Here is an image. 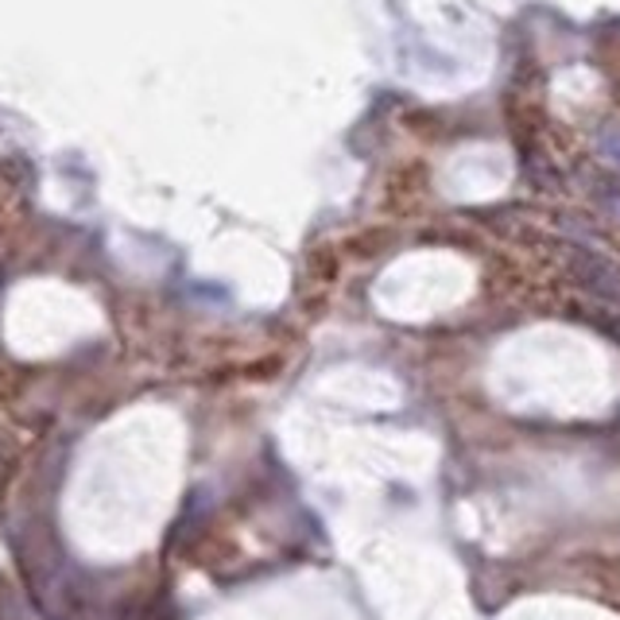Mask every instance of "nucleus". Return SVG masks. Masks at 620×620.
<instances>
[{"label":"nucleus","mask_w":620,"mask_h":620,"mask_svg":"<svg viewBox=\"0 0 620 620\" xmlns=\"http://www.w3.org/2000/svg\"><path fill=\"white\" fill-rule=\"evenodd\" d=\"M570 276L578 279L581 291L597 295L605 302H620V271L609 260L586 248H570Z\"/></svg>","instance_id":"nucleus-1"}]
</instances>
